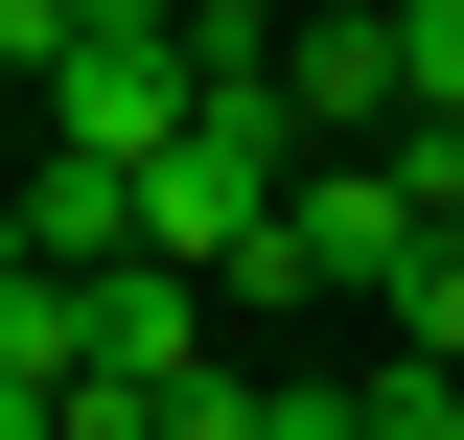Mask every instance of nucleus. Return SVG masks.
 Segmentation results:
<instances>
[{
    "label": "nucleus",
    "instance_id": "f257e3e1",
    "mask_svg": "<svg viewBox=\"0 0 464 440\" xmlns=\"http://www.w3.org/2000/svg\"><path fill=\"white\" fill-rule=\"evenodd\" d=\"M279 93L302 139H395V0H279Z\"/></svg>",
    "mask_w": 464,
    "mask_h": 440
},
{
    "label": "nucleus",
    "instance_id": "20e7f679",
    "mask_svg": "<svg viewBox=\"0 0 464 440\" xmlns=\"http://www.w3.org/2000/svg\"><path fill=\"white\" fill-rule=\"evenodd\" d=\"M0 371H24V394L93 371V325H70V278H47V255H0Z\"/></svg>",
    "mask_w": 464,
    "mask_h": 440
},
{
    "label": "nucleus",
    "instance_id": "f03ea898",
    "mask_svg": "<svg viewBox=\"0 0 464 440\" xmlns=\"http://www.w3.org/2000/svg\"><path fill=\"white\" fill-rule=\"evenodd\" d=\"M0 209H24V255H47V278H93V255H140V163H93V139H47V163L0 186Z\"/></svg>",
    "mask_w": 464,
    "mask_h": 440
},
{
    "label": "nucleus",
    "instance_id": "423d86ee",
    "mask_svg": "<svg viewBox=\"0 0 464 440\" xmlns=\"http://www.w3.org/2000/svg\"><path fill=\"white\" fill-rule=\"evenodd\" d=\"M395 116H464V0H395Z\"/></svg>",
    "mask_w": 464,
    "mask_h": 440
},
{
    "label": "nucleus",
    "instance_id": "39448f33",
    "mask_svg": "<svg viewBox=\"0 0 464 440\" xmlns=\"http://www.w3.org/2000/svg\"><path fill=\"white\" fill-rule=\"evenodd\" d=\"M140 440H256V371H232V348H186V371H140Z\"/></svg>",
    "mask_w": 464,
    "mask_h": 440
},
{
    "label": "nucleus",
    "instance_id": "1a4fd4ad",
    "mask_svg": "<svg viewBox=\"0 0 464 440\" xmlns=\"http://www.w3.org/2000/svg\"><path fill=\"white\" fill-rule=\"evenodd\" d=\"M186 24H279V0H186Z\"/></svg>",
    "mask_w": 464,
    "mask_h": 440
},
{
    "label": "nucleus",
    "instance_id": "0eeeda50",
    "mask_svg": "<svg viewBox=\"0 0 464 440\" xmlns=\"http://www.w3.org/2000/svg\"><path fill=\"white\" fill-rule=\"evenodd\" d=\"M70 47V0H0V93H24V70H47Z\"/></svg>",
    "mask_w": 464,
    "mask_h": 440
},
{
    "label": "nucleus",
    "instance_id": "6e6552de",
    "mask_svg": "<svg viewBox=\"0 0 464 440\" xmlns=\"http://www.w3.org/2000/svg\"><path fill=\"white\" fill-rule=\"evenodd\" d=\"M0 440H47V394H24V371H0Z\"/></svg>",
    "mask_w": 464,
    "mask_h": 440
},
{
    "label": "nucleus",
    "instance_id": "7ed1b4c3",
    "mask_svg": "<svg viewBox=\"0 0 464 440\" xmlns=\"http://www.w3.org/2000/svg\"><path fill=\"white\" fill-rule=\"evenodd\" d=\"M372 325H395V348H441V371H464V209H441V232H395V278H372Z\"/></svg>",
    "mask_w": 464,
    "mask_h": 440
}]
</instances>
